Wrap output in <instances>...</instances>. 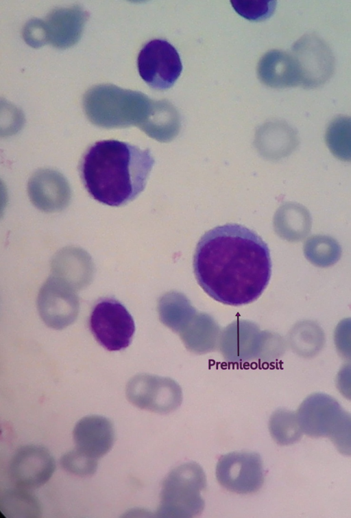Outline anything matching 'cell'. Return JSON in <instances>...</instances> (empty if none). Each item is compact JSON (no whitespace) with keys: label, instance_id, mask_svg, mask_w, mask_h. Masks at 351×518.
<instances>
[{"label":"cell","instance_id":"cell-1","mask_svg":"<svg viewBox=\"0 0 351 518\" xmlns=\"http://www.w3.org/2000/svg\"><path fill=\"white\" fill-rule=\"evenodd\" d=\"M193 270L198 284L215 301L232 306L246 305L259 298L269 283L270 251L254 231L226 224L200 238Z\"/></svg>","mask_w":351,"mask_h":518},{"label":"cell","instance_id":"cell-2","mask_svg":"<svg viewBox=\"0 0 351 518\" xmlns=\"http://www.w3.org/2000/svg\"><path fill=\"white\" fill-rule=\"evenodd\" d=\"M154 163L148 149L117 140H104L86 150L79 171L93 199L119 207L134 200L144 190Z\"/></svg>","mask_w":351,"mask_h":518},{"label":"cell","instance_id":"cell-3","mask_svg":"<svg viewBox=\"0 0 351 518\" xmlns=\"http://www.w3.org/2000/svg\"><path fill=\"white\" fill-rule=\"evenodd\" d=\"M206 485V475L199 464L186 462L176 467L162 484L158 516L191 517L199 515L204 506L201 493Z\"/></svg>","mask_w":351,"mask_h":518},{"label":"cell","instance_id":"cell-4","mask_svg":"<svg viewBox=\"0 0 351 518\" xmlns=\"http://www.w3.org/2000/svg\"><path fill=\"white\" fill-rule=\"evenodd\" d=\"M89 324L97 341L111 351L128 347L135 331L134 322L129 311L112 298L102 299L95 305Z\"/></svg>","mask_w":351,"mask_h":518},{"label":"cell","instance_id":"cell-5","mask_svg":"<svg viewBox=\"0 0 351 518\" xmlns=\"http://www.w3.org/2000/svg\"><path fill=\"white\" fill-rule=\"evenodd\" d=\"M137 65L141 78L156 90L171 87L182 70L178 52L162 39L152 40L144 45L138 54Z\"/></svg>","mask_w":351,"mask_h":518},{"label":"cell","instance_id":"cell-6","mask_svg":"<svg viewBox=\"0 0 351 518\" xmlns=\"http://www.w3.org/2000/svg\"><path fill=\"white\" fill-rule=\"evenodd\" d=\"M215 473L221 486L237 494L256 493L264 482L263 461L255 452L234 451L221 456Z\"/></svg>","mask_w":351,"mask_h":518},{"label":"cell","instance_id":"cell-7","mask_svg":"<svg viewBox=\"0 0 351 518\" xmlns=\"http://www.w3.org/2000/svg\"><path fill=\"white\" fill-rule=\"evenodd\" d=\"M293 57L299 69L300 85L304 88L319 87L333 73V54L326 42L314 34H304L295 42Z\"/></svg>","mask_w":351,"mask_h":518},{"label":"cell","instance_id":"cell-8","mask_svg":"<svg viewBox=\"0 0 351 518\" xmlns=\"http://www.w3.org/2000/svg\"><path fill=\"white\" fill-rule=\"evenodd\" d=\"M75 290L63 281L52 276L40 288L38 309L44 322L55 329L72 324L79 312V299Z\"/></svg>","mask_w":351,"mask_h":518},{"label":"cell","instance_id":"cell-9","mask_svg":"<svg viewBox=\"0 0 351 518\" xmlns=\"http://www.w3.org/2000/svg\"><path fill=\"white\" fill-rule=\"evenodd\" d=\"M55 468V460L46 448L25 445L20 447L12 457L8 476L16 487L32 490L47 483Z\"/></svg>","mask_w":351,"mask_h":518},{"label":"cell","instance_id":"cell-10","mask_svg":"<svg viewBox=\"0 0 351 518\" xmlns=\"http://www.w3.org/2000/svg\"><path fill=\"white\" fill-rule=\"evenodd\" d=\"M125 395L134 406L155 413L167 414L176 410L182 397L170 384L147 375L133 377L127 384Z\"/></svg>","mask_w":351,"mask_h":518},{"label":"cell","instance_id":"cell-11","mask_svg":"<svg viewBox=\"0 0 351 518\" xmlns=\"http://www.w3.org/2000/svg\"><path fill=\"white\" fill-rule=\"evenodd\" d=\"M295 412L303 434L311 438H328L345 410L332 397L315 393L306 397Z\"/></svg>","mask_w":351,"mask_h":518},{"label":"cell","instance_id":"cell-12","mask_svg":"<svg viewBox=\"0 0 351 518\" xmlns=\"http://www.w3.org/2000/svg\"><path fill=\"white\" fill-rule=\"evenodd\" d=\"M73 438L76 449L98 460L113 446L114 427L110 420L102 416H86L75 424Z\"/></svg>","mask_w":351,"mask_h":518},{"label":"cell","instance_id":"cell-13","mask_svg":"<svg viewBox=\"0 0 351 518\" xmlns=\"http://www.w3.org/2000/svg\"><path fill=\"white\" fill-rule=\"evenodd\" d=\"M53 275L65 282L73 290H80L91 281L92 264L83 252L66 250L59 254L53 263Z\"/></svg>","mask_w":351,"mask_h":518},{"label":"cell","instance_id":"cell-14","mask_svg":"<svg viewBox=\"0 0 351 518\" xmlns=\"http://www.w3.org/2000/svg\"><path fill=\"white\" fill-rule=\"evenodd\" d=\"M265 79L276 87L300 84L298 67L293 56L274 51L269 54L265 64Z\"/></svg>","mask_w":351,"mask_h":518},{"label":"cell","instance_id":"cell-15","mask_svg":"<svg viewBox=\"0 0 351 518\" xmlns=\"http://www.w3.org/2000/svg\"><path fill=\"white\" fill-rule=\"evenodd\" d=\"M326 143L331 153L338 159L351 162V117L334 118L326 131Z\"/></svg>","mask_w":351,"mask_h":518},{"label":"cell","instance_id":"cell-16","mask_svg":"<svg viewBox=\"0 0 351 518\" xmlns=\"http://www.w3.org/2000/svg\"><path fill=\"white\" fill-rule=\"evenodd\" d=\"M304 252L311 263L326 268L339 261L341 249L334 238L326 235H314L305 242Z\"/></svg>","mask_w":351,"mask_h":518},{"label":"cell","instance_id":"cell-17","mask_svg":"<svg viewBox=\"0 0 351 518\" xmlns=\"http://www.w3.org/2000/svg\"><path fill=\"white\" fill-rule=\"evenodd\" d=\"M268 426L271 437L280 445L298 441L303 434L296 412L285 409L276 410L269 418Z\"/></svg>","mask_w":351,"mask_h":518},{"label":"cell","instance_id":"cell-18","mask_svg":"<svg viewBox=\"0 0 351 518\" xmlns=\"http://www.w3.org/2000/svg\"><path fill=\"white\" fill-rule=\"evenodd\" d=\"M2 509L11 517H39L40 513L39 502L29 490L17 487L2 495Z\"/></svg>","mask_w":351,"mask_h":518},{"label":"cell","instance_id":"cell-19","mask_svg":"<svg viewBox=\"0 0 351 518\" xmlns=\"http://www.w3.org/2000/svg\"><path fill=\"white\" fill-rule=\"evenodd\" d=\"M97 460L75 448L61 457L60 464L65 471L72 475L88 478L96 472Z\"/></svg>","mask_w":351,"mask_h":518},{"label":"cell","instance_id":"cell-20","mask_svg":"<svg viewBox=\"0 0 351 518\" xmlns=\"http://www.w3.org/2000/svg\"><path fill=\"white\" fill-rule=\"evenodd\" d=\"M236 12L251 21H261L269 18L275 10V1L233 0L230 1Z\"/></svg>","mask_w":351,"mask_h":518},{"label":"cell","instance_id":"cell-21","mask_svg":"<svg viewBox=\"0 0 351 518\" xmlns=\"http://www.w3.org/2000/svg\"><path fill=\"white\" fill-rule=\"evenodd\" d=\"M339 453L351 456V414L345 411L339 424L328 437Z\"/></svg>","mask_w":351,"mask_h":518},{"label":"cell","instance_id":"cell-22","mask_svg":"<svg viewBox=\"0 0 351 518\" xmlns=\"http://www.w3.org/2000/svg\"><path fill=\"white\" fill-rule=\"evenodd\" d=\"M335 346L339 355L351 363V318L341 320L334 333Z\"/></svg>","mask_w":351,"mask_h":518},{"label":"cell","instance_id":"cell-23","mask_svg":"<svg viewBox=\"0 0 351 518\" xmlns=\"http://www.w3.org/2000/svg\"><path fill=\"white\" fill-rule=\"evenodd\" d=\"M335 384L339 392L351 401V363H347L340 368Z\"/></svg>","mask_w":351,"mask_h":518}]
</instances>
